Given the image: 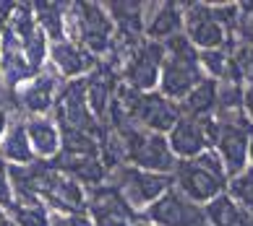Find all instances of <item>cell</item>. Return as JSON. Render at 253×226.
I'll return each mask as SVG.
<instances>
[{
  "instance_id": "cell-1",
  "label": "cell",
  "mask_w": 253,
  "mask_h": 226,
  "mask_svg": "<svg viewBox=\"0 0 253 226\" xmlns=\"http://www.w3.org/2000/svg\"><path fill=\"white\" fill-rule=\"evenodd\" d=\"M172 180L177 193H183L193 203H209L227 187V169H224L219 154L204 151L196 159H183L175 164Z\"/></svg>"
},
{
  "instance_id": "cell-2",
  "label": "cell",
  "mask_w": 253,
  "mask_h": 226,
  "mask_svg": "<svg viewBox=\"0 0 253 226\" xmlns=\"http://www.w3.org/2000/svg\"><path fill=\"white\" fill-rule=\"evenodd\" d=\"M204 81L201 63L196 47L188 42V36L177 34L165 42V63L159 73L162 97L167 99H185L188 94Z\"/></svg>"
},
{
  "instance_id": "cell-3",
  "label": "cell",
  "mask_w": 253,
  "mask_h": 226,
  "mask_svg": "<svg viewBox=\"0 0 253 226\" xmlns=\"http://www.w3.org/2000/svg\"><path fill=\"white\" fill-rule=\"evenodd\" d=\"M118 104L123 109V115L133 122L136 128L146 130V133L162 135L167 130L175 128L177 117H180V107L170 101L162 94L154 91H130L120 89L118 91Z\"/></svg>"
},
{
  "instance_id": "cell-4",
  "label": "cell",
  "mask_w": 253,
  "mask_h": 226,
  "mask_svg": "<svg viewBox=\"0 0 253 226\" xmlns=\"http://www.w3.org/2000/svg\"><path fill=\"white\" fill-rule=\"evenodd\" d=\"M68 24L73 26L76 44L91 55H107L115 50L112 39V18L99 3H73L68 8Z\"/></svg>"
},
{
  "instance_id": "cell-5",
  "label": "cell",
  "mask_w": 253,
  "mask_h": 226,
  "mask_svg": "<svg viewBox=\"0 0 253 226\" xmlns=\"http://www.w3.org/2000/svg\"><path fill=\"white\" fill-rule=\"evenodd\" d=\"M55 115L60 122V133H84L94 138L102 133V122H97L86 101V81H68L58 91Z\"/></svg>"
},
{
  "instance_id": "cell-6",
  "label": "cell",
  "mask_w": 253,
  "mask_h": 226,
  "mask_svg": "<svg viewBox=\"0 0 253 226\" xmlns=\"http://www.w3.org/2000/svg\"><path fill=\"white\" fill-rule=\"evenodd\" d=\"M123 83L130 91H152L165 63V42H138L123 60Z\"/></svg>"
},
{
  "instance_id": "cell-7",
  "label": "cell",
  "mask_w": 253,
  "mask_h": 226,
  "mask_svg": "<svg viewBox=\"0 0 253 226\" xmlns=\"http://www.w3.org/2000/svg\"><path fill=\"white\" fill-rule=\"evenodd\" d=\"M112 180H115V187L126 197V203L130 208H136V205H146L149 208L172 185L170 174H154V172H144V169H136V166H118Z\"/></svg>"
},
{
  "instance_id": "cell-8",
  "label": "cell",
  "mask_w": 253,
  "mask_h": 226,
  "mask_svg": "<svg viewBox=\"0 0 253 226\" xmlns=\"http://www.w3.org/2000/svg\"><path fill=\"white\" fill-rule=\"evenodd\" d=\"M183 26L188 32V42L201 50H219V47H230V34L224 26L217 21L211 5L206 3H193L183 5Z\"/></svg>"
},
{
  "instance_id": "cell-9",
  "label": "cell",
  "mask_w": 253,
  "mask_h": 226,
  "mask_svg": "<svg viewBox=\"0 0 253 226\" xmlns=\"http://www.w3.org/2000/svg\"><path fill=\"white\" fill-rule=\"evenodd\" d=\"M144 219L157 226H201L206 224L204 208L188 200L183 193L167 190L159 200H154L144 211Z\"/></svg>"
},
{
  "instance_id": "cell-10",
  "label": "cell",
  "mask_w": 253,
  "mask_h": 226,
  "mask_svg": "<svg viewBox=\"0 0 253 226\" xmlns=\"http://www.w3.org/2000/svg\"><path fill=\"white\" fill-rule=\"evenodd\" d=\"M86 208L91 213V226H133L136 213L126 203L115 185H99L89 190Z\"/></svg>"
},
{
  "instance_id": "cell-11",
  "label": "cell",
  "mask_w": 253,
  "mask_h": 226,
  "mask_svg": "<svg viewBox=\"0 0 253 226\" xmlns=\"http://www.w3.org/2000/svg\"><path fill=\"white\" fill-rule=\"evenodd\" d=\"M170 151L183 159H196L201 156L206 148L211 146L209 140V120H199V117H188L180 115L175 122V128L170 130Z\"/></svg>"
},
{
  "instance_id": "cell-12",
  "label": "cell",
  "mask_w": 253,
  "mask_h": 226,
  "mask_svg": "<svg viewBox=\"0 0 253 226\" xmlns=\"http://www.w3.org/2000/svg\"><path fill=\"white\" fill-rule=\"evenodd\" d=\"M115 86H118V75L115 68L110 63H97V68L89 73L86 78V101L91 115L97 117V122L105 125V120L110 117V109L115 104Z\"/></svg>"
},
{
  "instance_id": "cell-13",
  "label": "cell",
  "mask_w": 253,
  "mask_h": 226,
  "mask_svg": "<svg viewBox=\"0 0 253 226\" xmlns=\"http://www.w3.org/2000/svg\"><path fill=\"white\" fill-rule=\"evenodd\" d=\"M55 99H58V78L52 73H37L16 91V104L32 115H44L50 107H55Z\"/></svg>"
},
{
  "instance_id": "cell-14",
  "label": "cell",
  "mask_w": 253,
  "mask_h": 226,
  "mask_svg": "<svg viewBox=\"0 0 253 226\" xmlns=\"http://www.w3.org/2000/svg\"><path fill=\"white\" fill-rule=\"evenodd\" d=\"M183 29V5L180 3H144V32L154 42L172 39Z\"/></svg>"
},
{
  "instance_id": "cell-15",
  "label": "cell",
  "mask_w": 253,
  "mask_h": 226,
  "mask_svg": "<svg viewBox=\"0 0 253 226\" xmlns=\"http://www.w3.org/2000/svg\"><path fill=\"white\" fill-rule=\"evenodd\" d=\"M50 58L55 63L65 78H79L84 73H91L97 68V58L91 52H86L81 44L73 39H63V42H52L50 47Z\"/></svg>"
},
{
  "instance_id": "cell-16",
  "label": "cell",
  "mask_w": 253,
  "mask_h": 226,
  "mask_svg": "<svg viewBox=\"0 0 253 226\" xmlns=\"http://www.w3.org/2000/svg\"><path fill=\"white\" fill-rule=\"evenodd\" d=\"M26 135L34 156L42 159H55L60 154V128L47 117H32L26 122Z\"/></svg>"
},
{
  "instance_id": "cell-17",
  "label": "cell",
  "mask_w": 253,
  "mask_h": 226,
  "mask_svg": "<svg viewBox=\"0 0 253 226\" xmlns=\"http://www.w3.org/2000/svg\"><path fill=\"white\" fill-rule=\"evenodd\" d=\"M0 159L13 161V166H26L34 161V151L26 135V122H13L0 140Z\"/></svg>"
},
{
  "instance_id": "cell-18",
  "label": "cell",
  "mask_w": 253,
  "mask_h": 226,
  "mask_svg": "<svg viewBox=\"0 0 253 226\" xmlns=\"http://www.w3.org/2000/svg\"><path fill=\"white\" fill-rule=\"evenodd\" d=\"M68 8L65 3H34V21L44 32V36H50L52 42L65 39V24H68Z\"/></svg>"
},
{
  "instance_id": "cell-19",
  "label": "cell",
  "mask_w": 253,
  "mask_h": 226,
  "mask_svg": "<svg viewBox=\"0 0 253 226\" xmlns=\"http://www.w3.org/2000/svg\"><path fill=\"white\" fill-rule=\"evenodd\" d=\"M217 112V81L204 78L188 97L183 99V115L199 117V120H211Z\"/></svg>"
},
{
  "instance_id": "cell-20",
  "label": "cell",
  "mask_w": 253,
  "mask_h": 226,
  "mask_svg": "<svg viewBox=\"0 0 253 226\" xmlns=\"http://www.w3.org/2000/svg\"><path fill=\"white\" fill-rule=\"evenodd\" d=\"M8 211H11V216H13L11 221L16 226H50V213L40 197L13 195V203Z\"/></svg>"
},
{
  "instance_id": "cell-21",
  "label": "cell",
  "mask_w": 253,
  "mask_h": 226,
  "mask_svg": "<svg viewBox=\"0 0 253 226\" xmlns=\"http://www.w3.org/2000/svg\"><path fill=\"white\" fill-rule=\"evenodd\" d=\"M199 63H201V68L209 73V75L224 81L230 75L232 55L227 52V47H219V50H201L199 52Z\"/></svg>"
},
{
  "instance_id": "cell-22",
  "label": "cell",
  "mask_w": 253,
  "mask_h": 226,
  "mask_svg": "<svg viewBox=\"0 0 253 226\" xmlns=\"http://www.w3.org/2000/svg\"><path fill=\"white\" fill-rule=\"evenodd\" d=\"M230 197L235 203H240L248 213H253V166L243 169L240 174H235L230 180Z\"/></svg>"
},
{
  "instance_id": "cell-23",
  "label": "cell",
  "mask_w": 253,
  "mask_h": 226,
  "mask_svg": "<svg viewBox=\"0 0 253 226\" xmlns=\"http://www.w3.org/2000/svg\"><path fill=\"white\" fill-rule=\"evenodd\" d=\"M224 81H251L253 83V47L240 44L235 52H232V65H230V75Z\"/></svg>"
},
{
  "instance_id": "cell-24",
  "label": "cell",
  "mask_w": 253,
  "mask_h": 226,
  "mask_svg": "<svg viewBox=\"0 0 253 226\" xmlns=\"http://www.w3.org/2000/svg\"><path fill=\"white\" fill-rule=\"evenodd\" d=\"M13 203V182H11V169L0 159V205L3 208H11Z\"/></svg>"
},
{
  "instance_id": "cell-25",
  "label": "cell",
  "mask_w": 253,
  "mask_h": 226,
  "mask_svg": "<svg viewBox=\"0 0 253 226\" xmlns=\"http://www.w3.org/2000/svg\"><path fill=\"white\" fill-rule=\"evenodd\" d=\"M50 226H91V219L84 213H63L58 219H52Z\"/></svg>"
},
{
  "instance_id": "cell-26",
  "label": "cell",
  "mask_w": 253,
  "mask_h": 226,
  "mask_svg": "<svg viewBox=\"0 0 253 226\" xmlns=\"http://www.w3.org/2000/svg\"><path fill=\"white\" fill-rule=\"evenodd\" d=\"M243 109H246V115H248L251 125H253V83L243 91Z\"/></svg>"
},
{
  "instance_id": "cell-27",
  "label": "cell",
  "mask_w": 253,
  "mask_h": 226,
  "mask_svg": "<svg viewBox=\"0 0 253 226\" xmlns=\"http://www.w3.org/2000/svg\"><path fill=\"white\" fill-rule=\"evenodd\" d=\"M5 130H8V115H5V107H0V140H3Z\"/></svg>"
},
{
  "instance_id": "cell-28",
  "label": "cell",
  "mask_w": 253,
  "mask_h": 226,
  "mask_svg": "<svg viewBox=\"0 0 253 226\" xmlns=\"http://www.w3.org/2000/svg\"><path fill=\"white\" fill-rule=\"evenodd\" d=\"M248 156H251V161H253V135H251V143H248Z\"/></svg>"
},
{
  "instance_id": "cell-29",
  "label": "cell",
  "mask_w": 253,
  "mask_h": 226,
  "mask_svg": "<svg viewBox=\"0 0 253 226\" xmlns=\"http://www.w3.org/2000/svg\"><path fill=\"white\" fill-rule=\"evenodd\" d=\"M0 226H16V224H13L11 219H3V221H0Z\"/></svg>"
},
{
  "instance_id": "cell-30",
  "label": "cell",
  "mask_w": 253,
  "mask_h": 226,
  "mask_svg": "<svg viewBox=\"0 0 253 226\" xmlns=\"http://www.w3.org/2000/svg\"><path fill=\"white\" fill-rule=\"evenodd\" d=\"M133 226H149V224H133Z\"/></svg>"
},
{
  "instance_id": "cell-31",
  "label": "cell",
  "mask_w": 253,
  "mask_h": 226,
  "mask_svg": "<svg viewBox=\"0 0 253 226\" xmlns=\"http://www.w3.org/2000/svg\"><path fill=\"white\" fill-rule=\"evenodd\" d=\"M3 219H5V216H3V213H0V221H3Z\"/></svg>"
},
{
  "instance_id": "cell-32",
  "label": "cell",
  "mask_w": 253,
  "mask_h": 226,
  "mask_svg": "<svg viewBox=\"0 0 253 226\" xmlns=\"http://www.w3.org/2000/svg\"><path fill=\"white\" fill-rule=\"evenodd\" d=\"M201 226H209V224H201Z\"/></svg>"
}]
</instances>
